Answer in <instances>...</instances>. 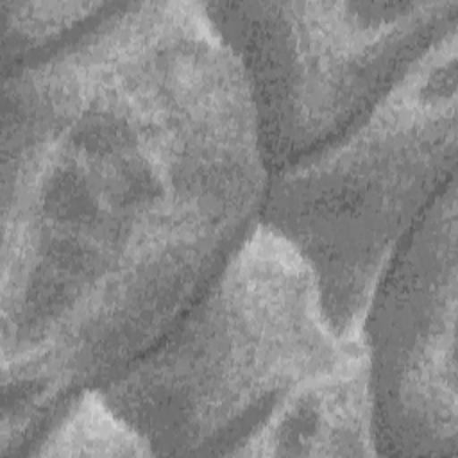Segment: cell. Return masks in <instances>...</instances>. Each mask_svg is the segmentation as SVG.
<instances>
[{
	"mask_svg": "<svg viewBox=\"0 0 458 458\" xmlns=\"http://www.w3.org/2000/svg\"><path fill=\"white\" fill-rule=\"evenodd\" d=\"M456 45L458 29L338 141L268 174L261 222L306 259L342 338L361 336L392 252L456 177Z\"/></svg>",
	"mask_w": 458,
	"mask_h": 458,
	"instance_id": "obj_2",
	"label": "cell"
},
{
	"mask_svg": "<svg viewBox=\"0 0 458 458\" xmlns=\"http://www.w3.org/2000/svg\"><path fill=\"white\" fill-rule=\"evenodd\" d=\"M363 349L301 252L259 222L172 329L98 388L154 454L234 456L301 386Z\"/></svg>",
	"mask_w": 458,
	"mask_h": 458,
	"instance_id": "obj_1",
	"label": "cell"
},
{
	"mask_svg": "<svg viewBox=\"0 0 458 458\" xmlns=\"http://www.w3.org/2000/svg\"><path fill=\"white\" fill-rule=\"evenodd\" d=\"M109 2L0 0L2 73L20 68L95 23Z\"/></svg>",
	"mask_w": 458,
	"mask_h": 458,
	"instance_id": "obj_6",
	"label": "cell"
},
{
	"mask_svg": "<svg viewBox=\"0 0 458 458\" xmlns=\"http://www.w3.org/2000/svg\"><path fill=\"white\" fill-rule=\"evenodd\" d=\"M365 349L292 394L234 456H374Z\"/></svg>",
	"mask_w": 458,
	"mask_h": 458,
	"instance_id": "obj_5",
	"label": "cell"
},
{
	"mask_svg": "<svg viewBox=\"0 0 458 458\" xmlns=\"http://www.w3.org/2000/svg\"><path fill=\"white\" fill-rule=\"evenodd\" d=\"M75 456H154V453L98 390H88L75 399L32 458Z\"/></svg>",
	"mask_w": 458,
	"mask_h": 458,
	"instance_id": "obj_7",
	"label": "cell"
},
{
	"mask_svg": "<svg viewBox=\"0 0 458 458\" xmlns=\"http://www.w3.org/2000/svg\"><path fill=\"white\" fill-rule=\"evenodd\" d=\"M456 177L397 243L361 320L376 451L456 456Z\"/></svg>",
	"mask_w": 458,
	"mask_h": 458,
	"instance_id": "obj_4",
	"label": "cell"
},
{
	"mask_svg": "<svg viewBox=\"0 0 458 458\" xmlns=\"http://www.w3.org/2000/svg\"><path fill=\"white\" fill-rule=\"evenodd\" d=\"M204 5L249 84L268 172L338 141L458 29V0Z\"/></svg>",
	"mask_w": 458,
	"mask_h": 458,
	"instance_id": "obj_3",
	"label": "cell"
}]
</instances>
